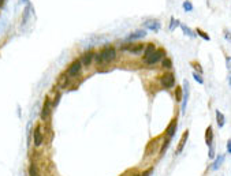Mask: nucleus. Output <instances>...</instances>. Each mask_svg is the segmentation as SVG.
<instances>
[{
  "instance_id": "obj_1",
  "label": "nucleus",
  "mask_w": 231,
  "mask_h": 176,
  "mask_svg": "<svg viewBox=\"0 0 231 176\" xmlns=\"http://www.w3.org/2000/svg\"><path fill=\"white\" fill-rule=\"evenodd\" d=\"M115 56H116L115 48L107 47V48H104L101 53H98V55L96 56V60H97L98 63H100V62H111V60H113V59H115Z\"/></svg>"
},
{
  "instance_id": "obj_2",
  "label": "nucleus",
  "mask_w": 231,
  "mask_h": 176,
  "mask_svg": "<svg viewBox=\"0 0 231 176\" xmlns=\"http://www.w3.org/2000/svg\"><path fill=\"white\" fill-rule=\"evenodd\" d=\"M164 56V51L163 49H159V51H155L152 55L149 56V58L145 59V63L146 64H155V63H157L160 59Z\"/></svg>"
},
{
  "instance_id": "obj_3",
  "label": "nucleus",
  "mask_w": 231,
  "mask_h": 176,
  "mask_svg": "<svg viewBox=\"0 0 231 176\" xmlns=\"http://www.w3.org/2000/svg\"><path fill=\"white\" fill-rule=\"evenodd\" d=\"M161 85L163 88H172L174 85H175V77L172 75V74H165V75L161 77Z\"/></svg>"
},
{
  "instance_id": "obj_4",
  "label": "nucleus",
  "mask_w": 231,
  "mask_h": 176,
  "mask_svg": "<svg viewBox=\"0 0 231 176\" xmlns=\"http://www.w3.org/2000/svg\"><path fill=\"white\" fill-rule=\"evenodd\" d=\"M144 28L149 29V30H153V32H159L160 28H161V25H160V22L156 21V19H150V21L144 22Z\"/></svg>"
},
{
  "instance_id": "obj_5",
  "label": "nucleus",
  "mask_w": 231,
  "mask_h": 176,
  "mask_svg": "<svg viewBox=\"0 0 231 176\" xmlns=\"http://www.w3.org/2000/svg\"><path fill=\"white\" fill-rule=\"evenodd\" d=\"M183 96H182V113L186 112V105H187V98H189V83L187 81L183 82Z\"/></svg>"
},
{
  "instance_id": "obj_6",
  "label": "nucleus",
  "mask_w": 231,
  "mask_h": 176,
  "mask_svg": "<svg viewBox=\"0 0 231 176\" xmlns=\"http://www.w3.org/2000/svg\"><path fill=\"white\" fill-rule=\"evenodd\" d=\"M81 66H82L81 60H75L73 64L70 66V68H69V75H70V77L77 75V74L79 73V70H81Z\"/></svg>"
},
{
  "instance_id": "obj_7",
  "label": "nucleus",
  "mask_w": 231,
  "mask_h": 176,
  "mask_svg": "<svg viewBox=\"0 0 231 176\" xmlns=\"http://www.w3.org/2000/svg\"><path fill=\"white\" fill-rule=\"evenodd\" d=\"M187 138H189V130L185 131L182 138H181V142H179V145H178V148H176V154H179V153L183 150L185 145H186V142H187Z\"/></svg>"
},
{
  "instance_id": "obj_8",
  "label": "nucleus",
  "mask_w": 231,
  "mask_h": 176,
  "mask_svg": "<svg viewBox=\"0 0 231 176\" xmlns=\"http://www.w3.org/2000/svg\"><path fill=\"white\" fill-rule=\"evenodd\" d=\"M33 141H34L36 146H40L41 143H43V134H41L40 127H37V128L34 130V133H33Z\"/></svg>"
},
{
  "instance_id": "obj_9",
  "label": "nucleus",
  "mask_w": 231,
  "mask_h": 176,
  "mask_svg": "<svg viewBox=\"0 0 231 176\" xmlns=\"http://www.w3.org/2000/svg\"><path fill=\"white\" fill-rule=\"evenodd\" d=\"M175 130H176V119H174V120L170 123V126L167 127V131H165L167 138H172L174 134H175Z\"/></svg>"
},
{
  "instance_id": "obj_10",
  "label": "nucleus",
  "mask_w": 231,
  "mask_h": 176,
  "mask_svg": "<svg viewBox=\"0 0 231 176\" xmlns=\"http://www.w3.org/2000/svg\"><path fill=\"white\" fill-rule=\"evenodd\" d=\"M146 36V32L145 30H137V32H133L131 34H129L127 40L131 41V40H138V38H142V37Z\"/></svg>"
},
{
  "instance_id": "obj_11",
  "label": "nucleus",
  "mask_w": 231,
  "mask_h": 176,
  "mask_svg": "<svg viewBox=\"0 0 231 176\" xmlns=\"http://www.w3.org/2000/svg\"><path fill=\"white\" fill-rule=\"evenodd\" d=\"M122 49H127L130 52H133V53H138L139 51L142 49V45L141 44H137V45H134V44H130V45H126V47H122Z\"/></svg>"
},
{
  "instance_id": "obj_12",
  "label": "nucleus",
  "mask_w": 231,
  "mask_h": 176,
  "mask_svg": "<svg viewBox=\"0 0 231 176\" xmlns=\"http://www.w3.org/2000/svg\"><path fill=\"white\" fill-rule=\"evenodd\" d=\"M49 107H51V103H49V100L47 98L44 101V107H43V112H41V119L45 120L47 119V116L49 115Z\"/></svg>"
},
{
  "instance_id": "obj_13",
  "label": "nucleus",
  "mask_w": 231,
  "mask_h": 176,
  "mask_svg": "<svg viewBox=\"0 0 231 176\" xmlns=\"http://www.w3.org/2000/svg\"><path fill=\"white\" fill-rule=\"evenodd\" d=\"M94 58V53L93 52H86V53L84 55V58H82V60H81V63L84 66H89L90 63H92V59Z\"/></svg>"
},
{
  "instance_id": "obj_14",
  "label": "nucleus",
  "mask_w": 231,
  "mask_h": 176,
  "mask_svg": "<svg viewBox=\"0 0 231 176\" xmlns=\"http://www.w3.org/2000/svg\"><path fill=\"white\" fill-rule=\"evenodd\" d=\"M212 141H213V133H212V127L209 126L207 128V133H205V142L208 146L212 145Z\"/></svg>"
},
{
  "instance_id": "obj_15",
  "label": "nucleus",
  "mask_w": 231,
  "mask_h": 176,
  "mask_svg": "<svg viewBox=\"0 0 231 176\" xmlns=\"http://www.w3.org/2000/svg\"><path fill=\"white\" fill-rule=\"evenodd\" d=\"M223 161H224V156H219L218 158H216V161L213 163V165H212V171H216V169H219V168L222 167V164H223Z\"/></svg>"
},
{
  "instance_id": "obj_16",
  "label": "nucleus",
  "mask_w": 231,
  "mask_h": 176,
  "mask_svg": "<svg viewBox=\"0 0 231 176\" xmlns=\"http://www.w3.org/2000/svg\"><path fill=\"white\" fill-rule=\"evenodd\" d=\"M155 51H156V48H155L153 44H148V47H146V49H145V55H144V60H145L146 58H149V56L152 55Z\"/></svg>"
},
{
  "instance_id": "obj_17",
  "label": "nucleus",
  "mask_w": 231,
  "mask_h": 176,
  "mask_svg": "<svg viewBox=\"0 0 231 176\" xmlns=\"http://www.w3.org/2000/svg\"><path fill=\"white\" fill-rule=\"evenodd\" d=\"M179 26H181V28H182V30L185 32V34H186V36L192 37V38H194V37H196V33H193V30H192V29H189L186 25H183V23H179Z\"/></svg>"
},
{
  "instance_id": "obj_18",
  "label": "nucleus",
  "mask_w": 231,
  "mask_h": 176,
  "mask_svg": "<svg viewBox=\"0 0 231 176\" xmlns=\"http://www.w3.org/2000/svg\"><path fill=\"white\" fill-rule=\"evenodd\" d=\"M216 119H218V126L222 128V127L224 126V116L222 115L220 111H216Z\"/></svg>"
},
{
  "instance_id": "obj_19",
  "label": "nucleus",
  "mask_w": 231,
  "mask_h": 176,
  "mask_svg": "<svg viewBox=\"0 0 231 176\" xmlns=\"http://www.w3.org/2000/svg\"><path fill=\"white\" fill-rule=\"evenodd\" d=\"M29 173H30V176H40L39 175V171H37V168H36V164H30Z\"/></svg>"
},
{
  "instance_id": "obj_20",
  "label": "nucleus",
  "mask_w": 231,
  "mask_h": 176,
  "mask_svg": "<svg viewBox=\"0 0 231 176\" xmlns=\"http://www.w3.org/2000/svg\"><path fill=\"white\" fill-rule=\"evenodd\" d=\"M175 100L179 103V101H182V88H176V90H175Z\"/></svg>"
},
{
  "instance_id": "obj_21",
  "label": "nucleus",
  "mask_w": 231,
  "mask_h": 176,
  "mask_svg": "<svg viewBox=\"0 0 231 176\" xmlns=\"http://www.w3.org/2000/svg\"><path fill=\"white\" fill-rule=\"evenodd\" d=\"M193 78H194V81L197 82V83H200V85H204V79H202V77L198 73H193Z\"/></svg>"
},
{
  "instance_id": "obj_22",
  "label": "nucleus",
  "mask_w": 231,
  "mask_h": 176,
  "mask_svg": "<svg viewBox=\"0 0 231 176\" xmlns=\"http://www.w3.org/2000/svg\"><path fill=\"white\" fill-rule=\"evenodd\" d=\"M196 32L198 33V36H200V37H202V38L205 40V41H209V40H211V38H209V36H208V34H207V33L204 32V30H201V29H197Z\"/></svg>"
},
{
  "instance_id": "obj_23",
  "label": "nucleus",
  "mask_w": 231,
  "mask_h": 176,
  "mask_svg": "<svg viewBox=\"0 0 231 176\" xmlns=\"http://www.w3.org/2000/svg\"><path fill=\"white\" fill-rule=\"evenodd\" d=\"M183 8H185L186 13H190V11H193V6H192V3L189 2V0H186V2L183 3Z\"/></svg>"
},
{
  "instance_id": "obj_24",
  "label": "nucleus",
  "mask_w": 231,
  "mask_h": 176,
  "mask_svg": "<svg viewBox=\"0 0 231 176\" xmlns=\"http://www.w3.org/2000/svg\"><path fill=\"white\" fill-rule=\"evenodd\" d=\"M181 22L179 21H175L174 18H171V25H170V30L174 32V29H175V26H179Z\"/></svg>"
},
{
  "instance_id": "obj_25",
  "label": "nucleus",
  "mask_w": 231,
  "mask_h": 176,
  "mask_svg": "<svg viewBox=\"0 0 231 176\" xmlns=\"http://www.w3.org/2000/svg\"><path fill=\"white\" fill-rule=\"evenodd\" d=\"M163 67H164V68H171L172 62L170 60V59H164V60H163Z\"/></svg>"
},
{
  "instance_id": "obj_26",
  "label": "nucleus",
  "mask_w": 231,
  "mask_h": 176,
  "mask_svg": "<svg viewBox=\"0 0 231 176\" xmlns=\"http://www.w3.org/2000/svg\"><path fill=\"white\" fill-rule=\"evenodd\" d=\"M167 146H170V138H167V139L164 141V143H163V146H161V149H160V153H161V154L165 152V149H167Z\"/></svg>"
},
{
  "instance_id": "obj_27",
  "label": "nucleus",
  "mask_w": 231,
  "mask_h": 176,
  "mask_svg": "<svg viewBox=\"0 0 231 176\" xmlns=\"http://www.w3.org/2000/svg\"><path fill=\"white\" fill-rule=\"evenodd\" d=\"M192 66H193V67H194V68H196L197 71H198V74H202V68H201V66H200V64H198V63H193V64H192Z\"/></svg>"
},
{
  "instance_id": "obj_28",
  "label": "nucleus",
  "mask_w": 231,
  "mask_h": 176,
  "mask_svg": "<svg viewBox=\"0 0 231 176\" xmlns=\"http://www.w3.org/2000/svg\"><path fill=\"white\" fill-rule=\"evenodd\" d=\"M60 97H62V94H60V93H58V94H56V97H55V103H54V107H56L59 104V101H60Z\"/></svg>"
},
{
  "instance_id": "obj_29",
  "label": "nucleus",
  "mask_w": 231,
  "mask_h": 176,
  "mask_svg": "<svg viewBox=\"0 0 231 176\" xmlns=\"http://www.w3.org/2000/svg\"><path fill=\"white\" fill-rule=\"evenodd\" d=\"M209 158H215V152H213V148H212V145L209 146Z\"/></svg>"
},
{
  "instance_id": "obj_30",
  "label": "nucleus",
  "mask_w": 231,
  "mask_h": 176,
  "mask_svg": "<svg viewBox=\"0 0 231 176\" xmlns=\"http://www.w3.org/2000/svg\"><path fill=\"white\" fill-rule=\"evenodd\" d=\"M227 153H231V141L227 142Z\"/></svg>"
},
{
  "instance_id": "obj_31",
  "label": "nucleus",
  "mask_w": 231,
  "mask_h": 176,
  "mask_svg": "<svg viewBox=\"0 0 231 176\" xmlns=\"http://www.w3.org/2000/svg\"><path fill=\"white\" fill-rule=\"evenodd\" d=\"M3 4H4V0H0V7H3Z\"/></svg>"
},
{
  "instance_id": "obj_32",
  "label": "nucleus",
  "mask_w": 231,
  "mask_h": 176,
  "mask_svg": "<svg viewBox=\"0 0 231 176\" xmlns=\"http://www.w3.org/2000/svg\"><path fill=\"white\" fill-rule=\"evenodd\" d=\"M19 3L22 4V3H28V0H19Z\"/></svg>"
},
{
  "instance_id": "obj_33",
  "label": "nucleus",
  "mask_w": 231,
  "mask_h": 176,
  "mask_svg": "<svg viewBox=\"0 0 231 176\" xmlns=\"http://www.w3.org/2000/svg\"><path fill=\"white\" fill-rule=\"evenodd\" d=\"M134 176H141V175H139V173H135V175H134Z\"/></svg>"
}]
</instances>
